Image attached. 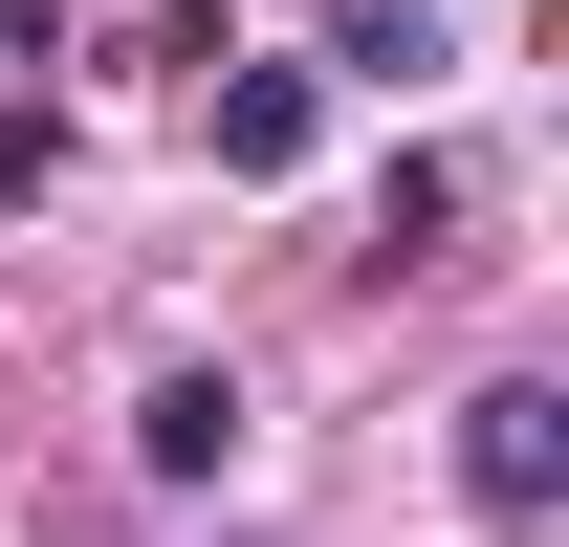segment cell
<instances>
[{"label": "cell", "mask_w": 569, "mask_h": 547, "mask_svg": "<svg viewBox=\"0 0 569 547\" xmlns=\"http://www.w3.org/2000/svg\"><path fill=\"white\" fill-rule=\"evenodd\" d=\"M460 504H482V526H548L569 504V395L548 372H482V395H460Z\"/></svg>", "instance_id": "obj_1"}, {"label": "cell", "mask_w": 569, "mask_h": 547, "mask_svg": "<svg viewBox=\"0 0 569 547\" xmlns=\"http://www.w3.org/2000/svg\"><path fill=\"white\" fill-rule=\"evenodd\" d=\"M132 460L153 481H219V460H241V372H153V395H132Z\"/></svg>", "instance_id": "obj_2"}, {"label": "cell", "mask_w": 569, "mask_h": 547, "mask_svg": "<svg viewBox=\"0 0 569 547\" xmlns=\"http://www.w3.org/2000/svg\"><path fill=\"white\" fill-rule=\"evenodd\" d=\"M307 132H329L307 67H241V88H219V176H307Z\"/></svg>", "instance_id": "obj_3"}, {"label": "cell", "mask_w": 569, "mask_h": 547, "mask_svg": "<svg viewBox=\"0 0 569 547\" xmlns=\"http://www.w3.org/2000/svg\"><path fill=\"white\" fill-rule=\"evenodd\" d=\"M329 67H351V88H438V0H351Z\"/></svg>", "instance_id": "obj_4"}, {"label": "cell", "mask_w": 569, "mask_h": 547, "mask_svg": "<svg viewBox=\"0 0 569 547\" xmlns=\"http://www.w3.org/2000/svg\"><path fill=\"white\" fill-rule=\"evenodd\" d=\"M0 198H44V110H0Z\"/></svg>", "instance_id": "obj_5"}]
</instances>
